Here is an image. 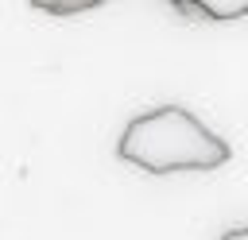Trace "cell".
Returning a JSON list of instances; mask_svg holds the SVG:
<instances>
[{"mask_svg": "<svg viewBox=\"0 0 248 240\" xmlns=\"http://www.w3.org/2000/svg\"><path fill=\"white\" fill-rule=\"evenodd\" d=\"M116 155L147 174H174V170H217L232 159V147L213 128H205L190 108L159 105L124 124Z\"/></svg>", "mask_w": 248, "mask_h": 240, "instance_id": "cell-1", "label": "cell"}, {"mask_svg": "<svg viewBox=\"0 0 248 240\" xmlns=\"http://www.w3.org/2000/svg\"><path fill=\"white\" fill-rule=\"evenodd\" d=\"M182 12H198L205 19H240L248 12V0H170Z\"/></svg>", "mask_w": 248, "mask_h": 240, "instance_id": "cell-2", "label": "cell"}, {"mask_svg": "<svg viewBox=\"0 0 248 240\" xmlns=\"http://www.w3.org/2000/svg\"><path fill=\"white\" fill-rule=\"evenodd\" d=\"M35 12H46V15H81V12H93L101 8L105 0H27Z\"/></svg>", "mask_w": 248, "mask_h": 240, "instance_id": "cell-3", "label": "cell"}, {"mask_svg": "<svg viewBox=\"0 0 248 240\" xmlns=\"http://www.w3.org/2000/svg\"><path fill=\"white\" fill-rule=\"evenodd\" d=\"M221 240H248V228H229Z\"/></svg>", "mask_w": 248, "mask_h": 240, "instance_id": "cell-4", "label": "cell"}]
</instances>
